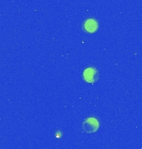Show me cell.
<instances>
[{
  "label": "cell",
  "mask_w": 142,
  "mask_h": 149,
  "mask_svg": "<svg viewBox=\"0 0 142 149\" xmlns=\"http://www.w3.org/2000/svg\"><path fill=\"white\" fill-rule=\"evenodd\" d=\"M100 127L98 120L96 118H86L82 122V131L86 133H96Z\"/></svg>",
  "instance_id": "obj_1"
},
{
  "label": "cell",
  "mask_w": 142,
  "mask_h": 149,
  "mask_svg": "<svg viewBox=\"0 0 142 149\" xmlns=\"http://www.w3.org/2000/svg\"><path fill=\"white\" fill-rule=\"evenodd\" d=\"M82 28L87 33H94L98 30V22L93 18H87L83 22Z\"/></svg>",
  "instance_id": "obj_3"
},
{
  "label": "cell",
  "mask_w": 142,
  "mask_h": 149,
  "mask_svg": "<svg viewBox=\"0 0 142 149\" xmlns=\"http://www.w3.org/2000/svg\"><path fill=\"white\" fill-rule=\"evenodd\" d=\"M99 78V72L94 67H87L83 71V79L86 82L92 84L97 81Z\"/></svg>",
  "instance_id": "obj_2"
}]
</instances>
